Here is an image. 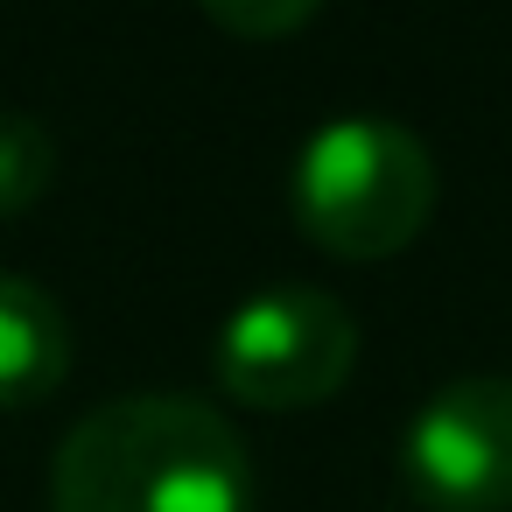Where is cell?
<instances>
[{"label":"cell","instance_id":"obj_1","mask_svg":"<svg viewBox=\"0 0 512 512\" xmlns=\"http://www.w3.org/2000/svg\"><path fill=\"white\" fill-rule=\"evenodd\" d=\"M50 512H253V456L218 407L127 393L64 435Z\"/></svg>","mask_w":512,"mask_h":512},{"label":"cell","instance_id":"obj_2","mask_svg":"<svg viewBox=\"0 0 512 512\" xmlns=\"http://www.w3.org/2000/svg\"><path fill=\"white\" fill-rule=\"evenodd\" d=\"M295 225L330 260H393L435 218V155L400 120H330L302 141L288 183Z\"/></svg>","mask_w":512,"mask_h":512},{"label":"cell","instance_id":"obj_3","mask_svg":"<svg viewBox=\"0 0 512 512\" xmlns=\"http://www.w3.org/2000/svg\"><path fill=\"white\" fill-rule=\"evenodd\" d=\"M218 386L260 414L323 407L358 365V323L330 288H267L218 330Z\"/></svg>","mask_w":512,"mask_h":512},{"label":"cell","instance_id":"obj_4","mask_svg":"<svg viewBox=\"0 0 512 512\" xmlns=\"http://www.w3.org/2000/svg\"><path fill=\"white\" fill-rule=\"evenodd\" d=\"M400 477L428 512H512V379L463 372L435 386L400 435Z\"/></svg>","mask_w":512,"mask_h":512},{"label":"cell","instance_id":"obj_5","mask_svg":"<svg viewBox=\"0 0 512 512\" xmlns=\"http://www.w3.org/2000/svg\"><path fill=\"white\" fill-rule=\"evenodd\" d=\"M71 372L64 302L22 274H0V407H36Z\"/></svg>","mask_w":512,"mask_h":512},{"label":"cell","instance_id":"obj_6","mask_svg":"<svg viewBox=\"0 0 512 512\" xmlns=\"http://www.w3.org/2000/svg\"><path fill=\"white\" fill-rule=\"evenodd\" d=\"M57 183V141L29 113H0V218H22Z\"/></svg>","mask_w":512,"mask_h":512},{"label":"cell","instance_id":"obj_7","mask_svg":"<svg viewBox=\"0 0 512 512\" xmlns=\"http://www.w3.org/2000/svg\"><path fill=\"white\" fill-rule=\"evenodd\" d=\"M197 8L239 43H281L323 8V0H197Z\"/></svg>","mask_w":512,"mask_h":512}]
</instances>
